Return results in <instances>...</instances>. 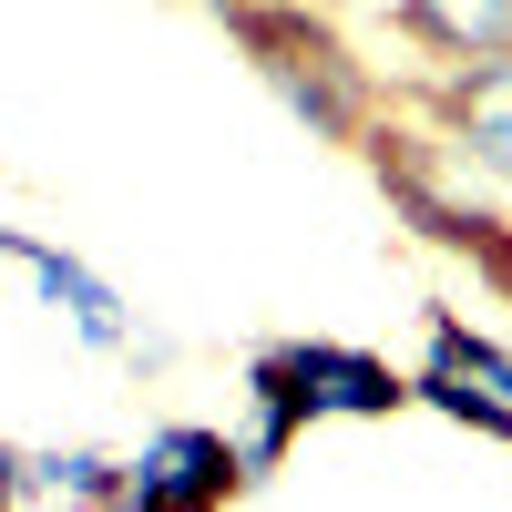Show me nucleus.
<instances>
[{
    "instance_id": "obj_1",
    "label": "nucleus",
    "mask_w": 512,
    "mask_h": 512,
    "mask_svg": "<svg viewBox=\"0 0 512 512\" xmlns=\"http://www.w3.org/2000/svg\"><path fill=\"white\" fill-rule=\"evenodd\" d=\"M246 390H256V441H246V472H256L308 420H390L410 400V369H390L379 349H338V338H287L246 369Z\"/></svg>"
},
{
    "instance_id": "obj_2",
    "label": "nucleus",
    "mask_w": 512,
    "mask_h": 512,
    "mask_svg": "<svg viewBox=\"0 0 512 512\" xmlns=\"http://www.w3.org/2000/svg\"><path fill=\"white\" fill-rule=\"evenodd\" d=\"M226 21H236V41L256 52V72H267L318 134H338V144L369 134V72L338 52L308 11H287V0H226Z\"/></svg>"
},
{
    "instance_id": "obj_3",
    "label": "nucleus",
    "mask_w": 512,
    "mask_h": 512,
    "mask_svg": "<svg viewBox=\"0 0 512 512\" xmlns=\"http://www.w3.org/2000/svg\"><path fill=\"white\" fill-rule=\"evenodd\" d=\"M410 400H431L441 420H461V431L512 441V349H502V338H482L472 318L431 308V359L410 369Z\"/></svg>"
},
{
    "instance_id": "obj_4",
    "label": "nucleus",
    "mask_w": 512,
    "mask_h": 512,
    "mask_svg": "<svg viewBox=\"0 0 512 512\" xmlns=\"http://www.w3.org/2000/svg\"><path fill=\"white\" fill-rule=\"evenodd\" d=\"M246 482V451L226 431H154L113 482V512H226Z\"/></svg>"
},
{
    "instance_id": "obj_5",
    "label": "nucleus",
    "mask_w": 512,
    "mask_h": 512,
    "mask_svg": "<svg viewBox=\"0 0 512 512\" xmlns=\"http://www.w3.org/2000/svg\"><path fill=\"white\" fill-rule=\"evenodd\" d=\"M379 185H390V205H410V216H420V236H431V246L482 256L492 277H512L502 216H492V205H472L461 185H441V154H420V144H379Z\"/></svg>"
},
{
    "instance_id": "obj_6",
    "label": "nucleus",
    "mask_w": 512,
    "mask_h": 512,
    "mask_svg": "<svg viewBox=\"0 0 512 512\" xmlns=\"http://www.w3.org/2000/svg\"><path fill=\"white\" fill-rule=\"evenodd\" d=\"M0 267H21L52 308L93 338V349H134V308H123V287L113 277H93L72 246H52V236H21V226H0Z\"/></svg>"
},
{
    "instance_id": "obj_7",
    "label": "nucleus",
    "mask_w": 512,
    "mask_h": 512,
    "mask_svg": "<svg viewBox=\"0 0 512 512\" xmlns=\"http://www.w3.org/2000/svg\"><path fill=\"white\" fill-rule=\"evenodd\" d=\"M441 134H451L461 164H482L492 185H512V52L451 62V82H441Z\"/></svg>"
},
{
    "instance_id": "obj_8",
    "label": "nucleus",
    "mask_w": 512,
    "mask_h": 512,
    "mask_svg": "<svg viewBox=\"0 0 512 512\" xmlns=\"http://www.w3.org/2000/svg\"><path fill=\"white\" fill-rule=\"evenodd\" d=\"M400 31L441 62H492L512 52V0H400Z\"/></svg>"
},
{
    "instance_id": "obj_9",
    "label": "nucleus",
    "mask_w": 512,
    "mask_h": 512,
    "mask_svg": "<svg viewBox=\"0 0 512 512\" xmlns=\"http://www.w3.org/2000/svg\"><path fill=\"white\" fill-rule=\"evenodd\" d=\"M21 492H31V461H21V451H11V441H0V512H11V502H21Z\"/></svg>"
}]
</instances>
